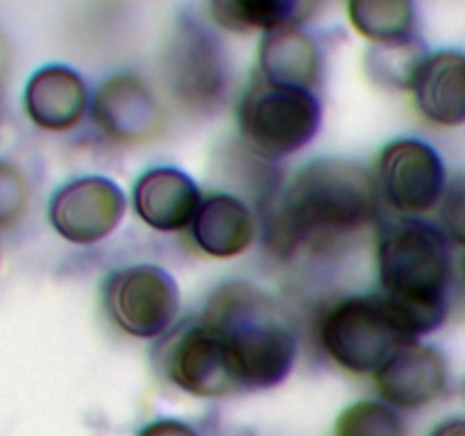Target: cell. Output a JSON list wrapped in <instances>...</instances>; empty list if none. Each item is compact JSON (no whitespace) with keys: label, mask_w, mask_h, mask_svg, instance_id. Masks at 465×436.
<instances>
[{"label":"cell","mask_w":465,"mask_h":436,"mask_svg":"<svg viewBox=\"0 0 465 436\" xmlns=\"http://www.w3.org/2000/svg\"><path fill=\"white\" fill-rule=\"evenodd\" d=\"M254 73L275 84L321 91L327 73L325 39L309 25L266 32L259 36Z\"/></svg>","instance_id":"17"},{"label":"cell","mask_w":465,"mask_h":436,"mask_svg":"<svg viewBox=\"0 0 465 436\" xmlns=\"http://www.w3.org/2000/svg\"><path fill=\"white\" fill-rule=\"evenodd\" d=\"M371 171L381 209L391 216L430 218L450 182L448 164L439 148L411 134L386 141Z\"/></svg>","instance_id":"8"},{"label":"cell","mask_w":465,"mask_h":436,"mask_svg":"<svg viewBox=\"0 0 465 436\" xmlns=\"http://www.w3.org/2000/svg\"><path fill=\"white\" fill-rule=\"evenodd\" d=\"M94 89L75 66L50 62L36 68L23 89V109L44 132H73L89 121Z\"/></svg>","instance_id":"15"},{"label":"cell","mask_w":465,"mask_h":436,"mask_svg":"<svg viewBox=\"0 0 465 436\" xmlns=\"http://www.w3.org/2000/svg\"><path fill=\"white\" fill-rule=\"evenodd\" d=\"M203 198L204 191L184 168L159 164L136 175L130 209L157 234H186Z\"/></svg>","instance_id":"14"},{"label":"cell","mask_w":465,"mask_h":436,"mask_svg":"<svg viewBox=\"0 0 465 436\" xmlns=\"http://www.w3.org/2000/svg\"><path fill=\"white\" fill-rule=\"evenodd\" d=\"M130 212V195L114 177L86 173L54 189L48 203L50 227L59 239L91 248L112 239Z\"/></svg>","instance_id":"11"},{"label":"cell","mask_w":465,"mask_h":436,"mask_svg":"<svg viewBox=\"0 0 465 436\" xmlns=\"http://www.w3.org/2000/svg\"><path fill=\"white\" fill-rule=\"evenodd\" d=\"M459 280H461V286H463V291H465V253H463V257H461V266H459Z\"/></svg>","instance_id":"27"},{"label":"cell","mask_w":465,"mask_h":436,"mask_svg":"<svg viewBox=\"0 0 465 436\" xmlns=\"http://www.w3.org/2000/svg\"><path fill=\"white\" fill-rule=\"evenodd\" d=\"M154 366L166 384L198 400L239 395L225 341L200 316L180 321L154 348Z\"/></svg>","instance_id":"9"},{"label":"cell","mask_w":465,"mask_h":436,"mask_svg":"<svg viewBox=\"0 0 465 436\" xmlns=\"http://www.w3.org/2000/svg\"><path fill=\"white\" fill-rule=\"evenodd\" d=\"M313 345L327 363L352 377H372L411 339L377 289L325 300L312 325Z\"/></svg>","instance_id":"5"},{"label":"cell","mask_w":465,"mask_h":436,"mask_svg":"<svg viewBox=\"0 0 465 436\" xmlns=\"http://www.w3.org/2000/svg\"><path fill=\"white\" fill-rule=\"evenodd\" d=\"M30 204V184L21 168L0 162V230L12 227L25 216Z\"/></svg>","instance_id":"23"},{"label":"cell","mask_w":465,"mask_h":436,"mask_svg":"<svg viewBox=\"0 0 465 436\" xmlns=\"http://www.w3.org/2000/svg\"><path fill=\"white\" fill-rule=\"evenodd\" d=\"M159 91L186 118H212L234 98V62L204 9L184 5L168 23L157 54Z\"/></svg>","instance_id":"4"},{"label":"cell","mask_w":465,"mask_h":436,"mask_svg":"<svg viewBox=\"0 0 465 436\" xmlns=\"http://www.w3.org/2000/svg\"><path fill=\"white\" fill-rule=\"evenodd\" d=\"M427 436H465V416H450L436 422Z\"/></svg>","instance_id":"25"},{"label":"cell","mask_w":465,"mask_h":436,"mask_svg":"<svg viewBox=\"0 0 465 436\" xmlns=\"http://www.w3.org/2000/svg\"><path fill=\"white\" fill-rule=\"evenodd\" d=\"M434 221L454 250L459 248L465 253V171L450 175L448 189L436 209Z\"/></svg>","instance_id":"22"},{"label":"cell","mask_w":465,"mask_h":436,"mask_svg":"<svg viewBox=\"0 0 465 436\" xmlns=\"http://www.w3.org/2000/svg\"><path fill=\"white\" fill-rule=\"evenodd\" d=\"M225 341L232 375L241 393L284 384L300 354V334L289 309L268 289L248 280H225L198 313Z\"/></svg>","instance_id":"3"},{"label":"cell","mask_w":465,"mask_h":436,"mask_svg":"<svg viewBox=\"0 0 465 436\" xmlns=\"http://www.w3.org/2000/svg\"><path fill=\"white\" fill-rule=\"evenodd\" d=\"M461 395H463V400H465V377H463V382H461Z\"/></svg>","instance_id":"28"},{"label":"cell","mask_w":465,"mask_h":436,"mask_svg":"<svg viewBox=\"0 0 465 436\" xmlns=\"http://www.w3.org/2000/svg\"><path fill=\"white\" fill-rule=\"evenodd\" d=\"M109 325L134 341H162L182 318V289L168 268L132 262L112 268L100 284Z\"/></svg>","instance_id":"7"},{"label":"cell","mask_w":465,"mask_h":436,"mask_svg":"<svg viewBox=\"0 0 465 436\" xmlns=\"http://www.w3.org/2000/svg\"><path fill=\"white\" fill-rule=\"evenodd\" d=\"M422 123L439 130L465 125V50L430 48L409 89Z\"/></svg>","instance_id":"16"},{"label":"cell","mask_w":465,"mask_h":436,"mask_svg":"<svg viewBox=\"0 0 465 436\" xmlns=\"http://www.w3.org/2000/svg\"><path fill=\"white\" fill-rule=\"evenodd\" d=\"M430 45L422 36L395 44L368 45L363 53V73L368 80L389 94H409Z\"/></svg>","instance_id":"20"},{"label":"cell","mask_w":465,"mask_h":436,"mask_svg":"<svg viewBox=\"0 0 465 436\" xmlns=\"http://www.w3.org/2000/svg\"><path fill=\"white\" fill-rule=\"evenodd\" d=\"M136 436H203V431L195 425H191V422L182 421V418L162 416L145 422V425L136 431Z\"/></svg>","instance_id":"24"},{"label":"cell","mask_w":465,"mask_h":436,"mask_svg":"<svg viewBox=\"0 0 465 436\" xmlns=\"http://www.w3.org/2000/svg\"><path fill=\"white\" fill-rule=\"evenodd\" d=\"M89 123L116 148L154 144L168 127V104L143 73L121 68L98 82L91 95Z\"/></svg>","instance_id":"10"},{"label":"cell","mask_w":465,"mask_h":436,"mask_svg":"<svg viewBox=\"0 0 465 436\" xmlns=\"http://www.w3.org/2000/svg\"><path fill=\"white\" fill-rule=\"evenodd\" d=\"M322 121L321 91L275 84L257 73L234 100L236 144L275 166L307 150L321 134Z\"/></svg>","instance_id":"6"},{"label":"cell","mask_w":465,"mask_h":436,"mask_svg":"<svg viewBox=\"0 0 465 436\" xmlns=\"http://www.w3.org/2000/svg\"><path fill=\"white\" fill-rule=\"evenodd\" d=\"M321 7L322 0H204L209 21L225 35L236 36L304 27Z\"/></svg>","instance_id":"18"},{"label":"cell","mask_w":465,"mask_h":436,"mask_svg":"<svg viewBox=\"0 0 465 436\" xmlns=\"http://www.w3.org/2000/svg\"><path fill=\"white\" fill-rule=\"evenodd\" d=\"M348 23L368 45L420 36L418 0H345Z\"/></svg>","instance_id":"19"},{"label":"cell","mask_w":465,"mask_h":436,"mask_svg":"<svg viewBox=\"0 0 465 436\" xmlns=\"http://www.w3.org/2000/svg\"><path fill=\"white\" fill-rule=\"evenodd\" d=\"M375 289L411 341H425L448 322L457 286L454 245L434 218L389 216L375 230Z\"/></svg>","instance_id":"2"},{"label":"cell","mask_w":465,"mask_h":436,"mask_svg":"<svg viewBox=\"0 0 465 436\" xmlns=\"http://www.w3.org/2000/svg\"><path fill=\"white\" fill-rule=\"evenodd\" d=\"M263 250L280 263L341 254L384 221L372 171L348 157H313L257 204Z\"/></svg>","instance_id":"1"},{"label":"cell","mask_w":465,"mask_h":436,"mask_svg":"<svg viewBox=\"0 0 465 436\" xmlns=\"http://www.w3.org/2000/svg\"><path fill=\"white\" fill-rule=\"evenodd\" d=\"M7 73H9V45H7V39H5L3 30H0V86H3V82L7 80Z\"/></svg>","instance_id":"26"},{"label":"cell","mask_w":465,"mask_h":436,"mask_svg":"<svg viewBox=\"0 0 465 436\" xmlns=\"http://www.w3.org/2000/svg\"><path fill=\"white\" fill-rule=\"evenodd\" d=\"M331 436H409L402 411L380 398L357 400L336 416Z\"/></svg>","instance_id":"21"},{"label":"cell","mask_w":465,"mask_h":436,"mask_svg":"<svg viewBox=\"0 0 465 436\" xmlns=\"http://www.w3.org/2000/svg\"><path fill=\"white\" fill-rule=\"evenodd\" d=\"M377 398L402 413L422 411L440 402L452 389V366L439 345L411 341L391 354L371 377Z\"/></svg>","instance_id":"12"},{"label":"cell","mask_w":465,"mask_h":436,"mask_svg":"<svg viewBox=\"0 0 465 436\" xmlns=\"http://www.w3.org/2000/svg\"><path fill=\"white\" fill-rule=\"evenodd\" d=\"M184 236L203 257L232 262L248 254L262 236L259 213L254 204L236 191H209Z\"/></svg>","instance_id":"13"}]
</instances>
